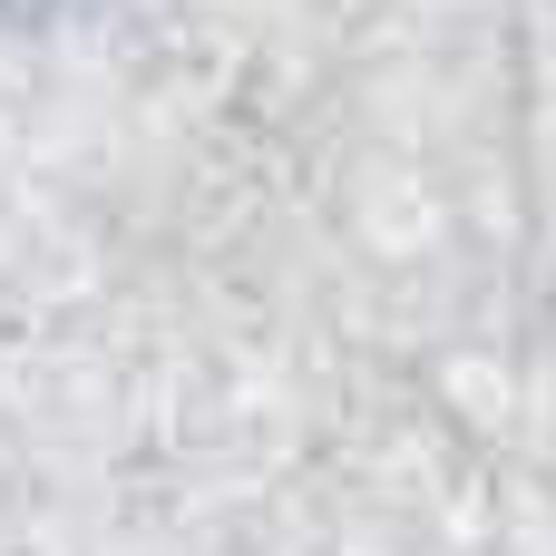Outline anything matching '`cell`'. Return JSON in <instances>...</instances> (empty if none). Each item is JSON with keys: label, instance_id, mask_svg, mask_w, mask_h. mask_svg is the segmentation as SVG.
I'll return each instance as SVG.
<instances>
[{"label": "cell", "instance_id": "6da1fadb", "mask_svg": "<svg viewBox=\"0 0 556 556\" xmlns=\"http://www.w3.org/2000/svg\"><path fill=\"white\" fill-rule=\"evenodd\" d=\"M0 10H39V0H0Z\"/></svg>", "mask_w": 556, "mask_h": 556}]
</instances>
